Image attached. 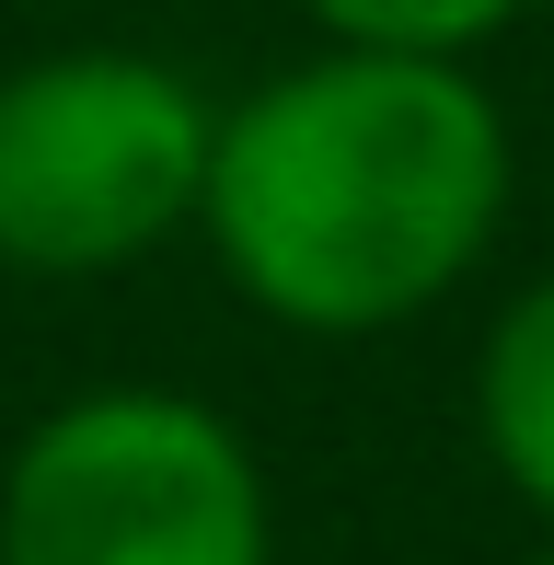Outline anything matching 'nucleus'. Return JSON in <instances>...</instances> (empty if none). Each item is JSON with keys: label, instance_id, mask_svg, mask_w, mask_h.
I'll list each match as a JSON object with an SVG mask.
<instances>
[{"label": "nucleus", "instance_id": "3", "mask_svg": "<svg viewBox=\"0 0 554 565\" xmlns=\"http://www.w3.org/2000/svg\"><path fill=\"white\" fill-rule=\"evenodd\" d=\"M266 473L196 393H82L35 416L0 484V565H266Z\"/></svg>", "mask_w": 554, "mask_h": 565}, {"label": "nucleus", "instance_id": "1", "mask_svg": "<svg viewBox=\"0 0 554 565\" xmlns=\"http://www.w3.org/2000/svg\"><path fill=\"white\" fill-rule=\"evenodd\" d=\"M509 173L520 150L473 58L312 46L209 127L196 231L266 323L382 335L486 266Z\"/></svg>", "mask_w": 554, "mask_h": 565}, {"label": "nucleus", "instance_id": "4", "mask_svg": "<svg viewBox=\"0 0 554 565\" xmlns=\"http://www.w3.org/2000/svg\"><path fill=\"white\" fill-rule=\"evenodd\" d=\"M473 439L509 473L520 508L554 520V277L509 300L486 323V358H473Z\"/></svg>", "mask_w": 554, "mask_h": 565}, {"label": "nucleus", "instance_id": "5", "mask_svg": "<svg viewBox=\"0 0 554 565\" xmlns=\"http://www.w3.org/2000/svg\"><path fill=\"white\" fill-rule=\"evenodd\" d=\"M323 46H393V58H486L532 0H300Z\"/></svg>", "mask_w": 554, "mask_h": 565}, {"label": "nucleus", "instance_id": "6", "mask_svg": "<svg viewBox=\"0 0 554 565\" xmlns=\"http://www.w3.org/2000/svg\"><path fill=\"white\" fill-rule=\"evenodd\" d=\"M532 565H554V554H532Z\"/></svg>", "mask_w": 554, "mask_h": 565}, {"label": "nucleus", "instance_id": "2", "mask_svg": "<svg viewBox=\"0 0 554 565\" xmlns=\"http://www.w3.org/2000/svg\"><path fill=\"white\" fill-rule=\"evenodd\" d=\"M220 105L150 46H46L0 82V266L116 277L196 220Z\"/></svg>", "mask_w": 554, "mask_h": 565}]
</instances>
